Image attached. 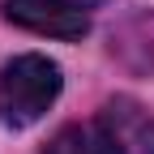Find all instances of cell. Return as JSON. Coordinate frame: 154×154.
Instances as JSON below:
<instances>
[{
  "instance_id": "cell-2",
  "label": "cell",
  "mask_w": 154,
  "mask_h": 154,
  "mask_svg": "<svg viewBox=\"0 0 154 154\" xmlns=\"http://www.w3.org/2000/svg\"><path fill=\"white\" fill-rule=\"evenodd\" d=\"M5 17L47 38H82L90 30V13L77 0H5Z\"/></svg>"
},
{
  "instance_id": "cell-3",
  "label": "cell",
  "mask_w": 154,
  "mask_h": 154,
  "mask_svg": "<svg viewBox=\"0 0 154 154\" xmlns=\"http://www.w3.org/2000/svg\"><path fill=\"white\" fill-rule=\"evenodd\" d=\"M103 137L111 141L116 154H154V116L137 99H111L103 103L99 120Z\"/></svg>"
},
{
  "instance_id": "cell-5",
  "label": "cell",
  "mask_w": 154,
  "mask_h": 154,
  "mask_svg": "<svg viewBox=\"0 0 154 154\" xmlns=\"http://www.w3.org/2000/svg\"><path fill=\"white\" fill-rule=\"evenodd\" d=\"M43 154H116V150H111V141L103 137L99 124H64V128L47 141Z\"/></svg>"
},
{
  "instance_id": "cell-1",
  "label": "cell",
  "mask_w": 154,
  "mask_h": 154,
  "mask_svg": "<svg viewBox=\"0 0 154 154\" xmlns=\"http://www.w3.org/2000/svg\"><path fill=\"white\" fill-rule=\"evenodd\" d=\"M60 94V69L47 56H17L0 73V124L26 128Z\"/></svg>"
},
{
  "instance_id": "cell-4",
  "label": "cell",
  "mask_w": 154,
  "mask_h": 154,
  "mask_svg": "<svg viewBox=\"0 0 154 154\" xmlns=\"http://www.w3.org/2000/svg\"><path fill=\"white\" fill-rule=\"evenodd\" d=\"M111 56L128 73L154 77V13H137L111 30Z\"/></svg>"
}]
</instances>
